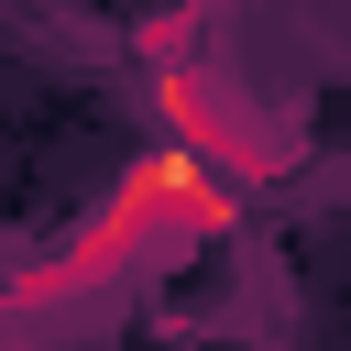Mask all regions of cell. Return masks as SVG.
<instances>
[{
    "label": "cell",
    "instance_id": "cell-1",
    "mask_svg": "<svg viewBox=\"0 0 351 351\" xmlns=\"http://www.w3.org/2000/svg\"><path fill=\"white\" fill-rule=\"evenodd\" d=\"M241 219V186L219 176V165H197V154H176V143H154L110 197H99V219L44 263V274H22L0 307H55V296H88V285H110V274H132V263H165V252H186V241H219Z\"/></svg>",
    "mask_w": 351,
    "mask_h": 351
}]
</instances>
